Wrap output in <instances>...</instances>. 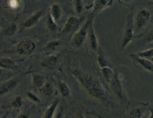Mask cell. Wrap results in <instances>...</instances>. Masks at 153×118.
<instances>
[{
    "label": "cell",
    "mask_w": 153,
    "mask_h": 118,
    "mask_svg": "<svg viewBox=\"0 0 153 118\" xmlns=\"http://www.w3.org/2000/svg\"><path fill=\"white\" fill-rule=\"evenodd\" d=\"M16 25L15 24H12L8 27L4 33L7 35L11 36L14 34L15 32H16Z\"/></svg>",
    "instance_id": "44dd1931"
},
{
    "label": "cell",
    "mask_w": 153,
    "mask_h": 118,
    "mask_svg": "<svg viewBox=\"0 0 153 118\" xmlns=\"http://www.w3.org/2000/svg\"><path fill=\"white\" fill-rule=\"evenodd\" d=\"M79 20L75 17H71L68 21L64 27L62 33H68L74 30L79 24Z\"/></svg>",
    "instance_id": "5b68a950"
},
{
    "label": "cell",
    "mask_w": 153,
    "mask_h": 118,
    "mask_svg": "<svg viewBox=\"0 0 153 118\" xmlns=\"http://www.w3.org/2000/svg\"><path fill=\"white\" fill-rule=\"evenodd\" d=\"M112 2L111 1H96V5L95 9L96 10H99V9L102 8L103 7L109 6L110 4Z\"/></svg>",
    "instance_id": "ac0fdd59"
},
{
    "label": "cell",
    "mask_w": 153,
    "mask_h": 118,
    "mask_svg": "<svg viewBox=\"0 0 153 118\" xmlns=\"http://www.w3.org/2000/svg\"><path fill=\"white\" fill-rule=\"evenodd\" d=\"M142 57H151L153 56V49L146 51L144 52H140L139 54Z\"/></svg>",
    "instance_id": "cb8c5ba5"
},
{
    "label": "cell",
    "mask_w": 153,
    "mask_h": 118,
    "mask_svg": "<svg viewBox=\"0 0 153 118\" xmlns=\"http://www.w3.org/2000/svg\"><path fill=\"white\" fill-rule=\"evenodd\" d=\"M18 118H29V117L27 114H22L18 116Z\"/></svg>",
    "instance_id": "d6a6232c"
},
{
    "label": "cell",
    "mask_w": 153,
    "mask_h": 118,
    "mask_svg": "<svg viewBox=\"0 0 153 118\" xmlns=\"http://www.w3.org/2000/svg\"><path fill=\"white\" fill-rule=\"evenodd\" d=\"M149 111H150V115L149 118H153V108H149Z\"/></svg>",
    "instance_id": "1f68e13d"
},
{
    "label": "cell",
    "mask_w": 153,
    "mask_h": 118,
    "mask_svg": "<svg viewBox=\"0 0 153 118\" xmlns=\"http://www.w3.org/2000/svg\"><path fill=\"white\" fill-rule=\"evenodd\" d=\"M40 91L45 96H51L53 92V86L51 83H46L42 86Z\"/></svg>",
    "instance_id": "8fae6325"
},
{
    "label": "cell",
    "mask_w": 153,
    "mask_h": 118,
    "mask_svg": "<svg viewBox=\"0 0 153 118\" xmlns=\"http://www.w3.org/2000/svg\"><path fill=\"white\" fill-rule=\"evenodd\" d=\"M110 82L111 83V84L112 90L117 97L120 98H122L123 96L122 87L117 78L115 77L113 78V80H111Z\"/></svg>",
    "instance_id": "52a82bcc"
},
{
    "label": "cell",
    "mask_w": 153,
    "mask_h": 118,
    "mask_svg": "<svg viewBox=\"0 0 153 118\" xmlns=\"http://www.w3.org/2000/svg\"><path fill=\"white\" fill-rule=\"evenodd\" d=\"M42 11H39L35 15L31 16L30 18H29L28 20L26 21L24 23V26L25 27H30L34 25L38 21L39 18L41 17L42 15Z\"/></svg>",
    "instance_id": "9c48e42d"
},
{
    "label": "cell",
    "mask_w": 153,
    "mask_h": 118,
    "mask_svg": "<svg viewBox=\"0 0 153 118\" xmlns=\"http://www.w3.org/2000/svg\"><path fill=\"white\" fill-rule=\"evenodd\" d=\"M148 39L149 41H153V31L150 33L149 37L148 38Z\"/></svg>",
    "instance_id": "4dcf8cb0"
},
{
    "label": "cell",
    "mask_w": 153,
    "mask_h": 118,
    "mask_svg": "<svg viewBox=\"0 0 153 118\" xmlns=\"http://www.w3.org/2000/svg\"><path fill=\"white\" fill-rule=\"evenodd\" d=\"M48 25L49 27L51 30H55L56 29V25L55 23L53 21L51 18H49L48 21Z\"/></svg>",
    "instance_id": "83f0119b"
},
{
    "label": "cell",
    "mask_w": 153,
    "mask_h": 118,
    "mask_svg": "<svg viewBox=\"0 0 153 118\" xmlns=\"http://www.w3.org/2000/svg\"><path fill=\"white\" fill-rule=\"evenodd\" d=\"M133 37L132 31L131 28L129 29L126 30V33L125 34L124 38L123 39V42L122 43V47L124 48L127 43L131 40Z\"/></svg>",
    "instance_id": "e0dca14e"
},
{
    "label": "cell",
    "mask_w": 153,
    "mask_h": 118,
    "mask_svg": "<svg viewBox=\"0 0 153 118\" xmlns=\"http://www.w3.org/2000/svg\"><path fill=\"white\" fill-rule=\"evenodd\" d=\"M75 7L76 11L78 13H80L82 10V4L81 1H74Z\"/></svg>",
    "instance_id": "d4e9b609"
},
{
    "label": "cell",
    "mask_w": 153,
    "mask_h": 118,
    "mask_svg": "<svg viewBox=\"0 0 153 118\" xmlns=\"http://www.w3.org/2000/svg\"><path fill=\"white\" fill-rule=\"evenodd\" d=\"M0 66L6 69H14L16 68V64L10 59L4 58L0 60Z\"/></svg>",
    "instance_id": "30bf717a"
},
{
    "label": "cell",
    "mask_w": 153,
    "mask_h": 118,
    "mask_svg": "<svg viewBox=\"0 0 153 118\" xmlns=\"http://www.w3.org/2000/svg\"><path fill=\"white\" fill-rule=\"evenodd\" d=\"M59 89L61 94L63 97H67L70 95L69 88L65 83H60L59 84Z\"/></svg>",
    "instance_id": "2e32d148"
},
{
    "label": "cell",
    "mask_w": 153,
    "mask_h": 118,
    "mask_svg": "<svg viewBox=\"0 0 153 118\" xmlns=\"http://www.w3.org/2000/svg\"><path fill=\"white\" fill-rule=\"evenodd\" d=\"M136 60L143 67H145L150 71L153 72V64L150 61H148L146 59L140 58H137Z\"/></svg>",
    "instance_id": "4fadbf2b"
},
{
    "label": "cell",
    "mask_w": 153,
    "mask_h": 118,
    "mask_svg": "<svg viewBox=\"0 0 153 118\" xmlns=\"http://www.w3.org/2000/svg\"><path fill=\"white\" fill-rule=\"evenodd\" d=\"M36 48L35 44L32 41L28 39L22 40L17 47L18 52L22 55L31 54Z\"/></svg>",
    "instance_id": "7a4b0ae2"
},
{
    "label": "cell",
    "mask_w": 153,
    "mask_h": 118,
    "mask_svg": "<svg viewBox=\"0 0 153 118\" xmlns=\"http://www.w3.org/2000/svg\"><path fill=\"white\" fill-rule=\"evenodd\" d=\"M90 42L92 48L94 49H96L97 48V40L93 30L91 31V34Z\"/></svg>",
    "instance_id": "603a6c76"
},
{
    "label": "cell",
    "mask_w": 153,
    "mask_h": 118,
    "mask_svg": "<svg viewBox=\"0 0 153 118\" xmlns=\"http://www.w3.org/2000/svg\"><path fill=\"white\" fill-rule=\"evenodd\" d=\"M59 104V100H56L46 110L43 118H53L55 111Z\"/></svg>",
    "instance_id": "ba28073f"
},
{
    "label": "cell",
    "mask_w": 153,
    "mask_h": 118,
    "mask_svg": "<svg viewBox=\"0 0 153 118\" xmlns=\"http://www.w3.org/2000/svg\"><path fill=\"white\" fill-rule=\"evenodd\" d=\"M63 109H61V110L57 114L55 118H63Z\"/></svg>",
    "instance_id": "f546056e"
},
{
    "label": "cell",
    "mask_w": 153,
    "mask_h": 118,
    "mask_svg": "<svg viewBox=\"0 0 153 118\" xmlns=\"http://www.w3.org/2000/svg\"><path fill=\"white\" fill-rule=\"evenodd\" d=\"M90 21H88L83 27L82 28L80 31L76 35L74 39V43L76 46H79L81 45L86 37V34H87V30L88 27L89 25Z\"/></svg>",
    "instance_id": "3957f363"
},
{
    "label": "cell",
    "mask_w": 153,
    "mask_h": 118,
    "mask_svg": "<svg viewBox=\"0 0 153 118\" xmlns=\"http://www.w3.org/2000/svg\"><path fill=\"white\" fill-rule=\"evenodd\" d=\"M27 95L28 97H29L30 99H31V100H33V101L36 102H39V101H40L39 99L36 95L33 94V93H31V92H28Z\"/></svg>",
    "instance_id": "4316f807"
},
{
    "label": "cell",
    "mask_w": 153,
    "mask_h": 118,
    "mask_svg": "<svg viewBox=\"0 0 153 118\" xmlns=\"http://www.w3.org/2000/svg\"><path fill=\"white\" fill-rule=\"evenodd\" d=\"M142 114V111L140 108H134L130 111L126 118H140Z\"/></svg>",
    "instance_id": "5bb4252c"
},
{
    "label": "cell",
    "mask_w": 153,
    "mask_h": 118,
    "mask_svg": "<svg viewBox=\"0 0 153 118\" xmlns=\"http://www.w3.org/2000/svg\"><path fill=\"white\" fill-rule=\"evenodd\" d=\"M98 62L101 67H103L106 65V62L103 56L100 55L98 57Z\"/></svg>",
    "instance_id": "484cf974"
},
{
    "label": "cell",
    "mask_w": 153,
    "mask_h": 118,
    "mask_svg": "<svg viewBox=\"0 0 153 118\" xmlns=\"http://www.w3.org/2000/svg\"><path fill=\"white\" fill-rule=\"evenodd\" d=\"M34 84L38 87H41L44 84L43 78L38 75H36L33 78Z\"/></svg>",
    "instance_id": "ffe728a7"
},
{
    "label": "cell",
    "mask_w": 153,
    "mask_h": 118,
    "mask_svg": "<svg viewBox=\"0 0 153 118\" xmlns=\"http://www.w3.org/2000/svg\"><path fill=\"white\" fill-rule=\"evenodd\" d=\"M59 44V42L53 41V42H51L48 44V46H47V48L51 49L55 47V46H58Z\"/></svg>",
    "instance_id": "f1b7e54d"
},
{
    "label": "cell",
    "mask_w": 153,
    "mask_h": 118,
    "mask_svg": "<svg viewBox=\"0 0 153 118\" xmlns=\"http://www.w3.org/2000/svg\"><path fill=\"white\" fill-rule=\"evenodd\" d=\"M102 73L106 81L110 82L112 75V71L111 70L107 67H104L102 69Z\"/></svg>",
    "instance_id": "d6986e66"
},
{
    "label": "cell",
    "mask_w": 153,
    "mask_h": 118,
    "mask_svg": "<svg viewBox=\"0 0 153 118\" xmlns=\"http://www.w3.org/2000/svg\"><path fill=\"white\" fill-rule=\"evenodd\" d=\"M52 16L55 21L58 20L60 16L61 10L59 6L57 4L53 5L51 10Z\"/></svg>",
    "instance_id": "9a60e30c"
},
{
    "label": "cell",
    "mask_w": 153,
    "mask_h": 118,
    "mask_svg": "<svg viewBox=\"0 0 153 118\" xmlns=\"http://www.w3.org/2000/svg\"><path fill=\"white\" fill-rule=\"evenodd\" d=\"M16 81L14 80H10L4 83L0 87V95H4L12 90L16 86Z\"/></svg>",
    "instance_id": "8992f818"
},
{
    "label": "cell",
    "mask_w": 153,
    "mask_h": 118,
    "mask_svg": "<svg viewBox=\"0 0 153 118\" xmlns=\"http://www.w3.org/2000/svg\"><path fill=\"white\" fill-rule=\"evenodd\" d=\"M22 105V99L21 97H16L11 102V106L13 108H18Z\"/></svg>",
    "instance_id": "7402d4cb"
},
{
    "label": "cell",
    "mask_w": 153,
    "mask_h": 118,
    "mask_svg": "<svg viewBox=\"0 0 153 118\" xmlns=\"http://www.w3.org/2000/svg\"><path fill=\"white\" fill-rule=\"evenodd\" d=\"M85 118V117H84V115H83L82 114H80L79 115V118Z\"/></svg>",
    "instance_id": "836d02e7"
},
{
    "label": "cell",
    "mask_w": 153,
    "mask_h": 118,
    "mask_svg": "<svg viewBox=\"0 0 153 118\" xmlns=\"http://www.w3.org/2000/svg\"><path fill=\"white\" fill-rule=\"evenodd\" d=\"M75 73L78 76L83 87H85L91 96L101 100L106 99L105 92L100 84L97 80L90 76L79 72H76Z\"/></svg>",
    "instance_id": "6da1fadb"
},
{
    "label": "cell",
    "mask_w": 153,
    "mask_h": 118,
    "mask_svg": "<svg viewBox=\"0 0 153 118\" xmlns=\"http://www.w3.org/2000/svg\"><path fill=\"white\" fill-rule=\"evenodd\" d=\"M150 17V14L147 10H142L138 14L137 17V24L138 27H143L147 22Z\"/></svg>",
    "instance_id": "277c9868"
},
{
    "label": "cell",
    "mask_w": 153,
    "mask_h": 118,
    "mask_svg": "<svg viewBox=\"0 0 153 118\" xmlns=\"http://www.w3.org/2000/svg\"><path fill=\"white\" fill-rule=\"evenodd\" d=\"M57 61V58L55 56H51L48 57L43 61L41 65L44 67L47 68H52L55 64Z\"/></svg>",
    "instance_id": "7c38bea8"
}]
</instances>
